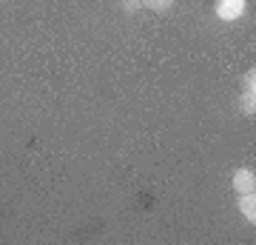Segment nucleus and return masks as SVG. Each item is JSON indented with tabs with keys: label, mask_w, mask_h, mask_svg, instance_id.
Listing matches in <instances>:
<instances>
[{
	"label": "nucleus",
	"mask_w": 256,
	"mask_h": 245,
	"mask_svg": "<svg viewBox=\"0 0 256 245\" xmlns=\"http://www.w3.org/2000/svg\"><path fill=\"white\" fill-rule=\"evenodd\" d=\"M120 9L126 12V15H134L137 9H142V3H140V0H122V3H120Z\"/></svg>",
	"instance_id": "6"
},
{
	"label": "nucleus",
	"mask_w": 256,
	"mask_h": 245,
	"mask_svg": "<svg viewBox=\"0 0 256 245\" xmlns=\"http://www.w3.org/2000/svg\"><path fill=\"white\" fill-rule=\"evenodd\" d=\"M230 185H234L236 194H254V191H256V174H254V168H239V171H234Z\"/></svg>",
	"instance_id": "1"
},
{
	"label": "nucleus",
	"mask_w": 256,
	"mask_h": 245,
	"mask_svg": "<svg viewBox=\"0 0 256 245\" xmlns=\"http://www.w3.org/2000/svg\"><path fill=\"white\" fill-rule=\"evenodd\" d=\"M142 9H151V12H168L174 6V0H140Z\"/></svg>",
	"instance_id": "5"
},
{
	"label": "nucleus",
	"mask_w": 256,
	"mask_h": 245,
	"mask_svg": "<svg viewBox=\"0 0 256 245\" xmlns=\"http://www.w3.org/2000/svg\"><path fill=\"white\" fill-rule=\"evenodd\" d=\"M239 109L245 117H254L256 114V91H242V97H239Z\"/></svg>",
	"instance_id": "4"
},
{
	"label": "nucleus",
	"mask_w": 256,
	"mask_h": 245,
	"mask_svg": "<svg viewBox=\"0 0 256 245\" xmlns=\"http://www.w3.org/2000/svg\"><path fill=\"white\" fill-rule=\"evenodd\" d=\"M236 205H239V214L254 225V222H256V191H254V194H239Z\"/></svg>",
	"instance_id": "3"
},
{
	"label": "nucleus",
	"mask_w": 256,
	"mask_h": 245,
	"mask_svg": "<svg viewBox=\"0 0 256 245\" xmlns=\"http://www.w3.org/2000/svg\"><path fill=\"white\" fill-rule=\"evenodd\" d=\"M245 12V0H216V18L236 20Z\"/></svg>",
	"instance_id": "2"
},
{
	"label": "nucleus",
	"mask_w": 256,
	"mask_h": 245,
	"mask_svg": "<svg viewBox=\"0 0 256 245\" xmlns=\"http://www.w3.org/2000/svg\"><path fill=\"white\" fill-rule=\"evenodd\" d=\"M242 83H245V91H256V69H250V72L242 77Z\"/></svg>",
	"instance_id": "7"
}]
</instances>
